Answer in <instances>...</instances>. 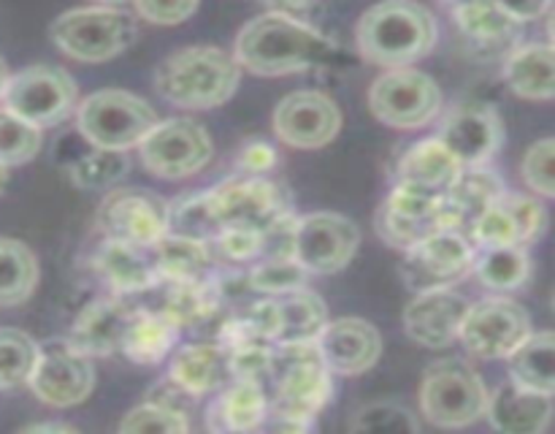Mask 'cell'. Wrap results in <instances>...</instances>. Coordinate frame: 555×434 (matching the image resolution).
Returning a JSON list of instances; mask_svg holds the SVG:
<instances>
[{
  "label": "cell",
  "mask_w": 555,
  "mask_h": 434,
  "mask_svg": "<svg viewBox=\"0 0 555 434\" xmlns=\"http://www.w3.org/2000/svg\"><path fill=\"white\" fill-rule=\"evenodd\" d=\"M38 361V342L20 329H0V391L27 385Z\"/></svg>",
  "instance_id": "40"
},
{
  "label": "cell",
  "mask_w": 555,
  "mask_h": 434,
  "mask_svg": "<svg viewBox=\"0 0 555 434\" xmlns=\"http://www.w3.org/2000/svg\"><path fill=\"white\" fill-rule=\"evenodd\" d=\"M135 307L122 296H101L87 304L70 329L68 342L87 358L119 353Z\"/></svg>",
  "instance_id": "23"
},
{
  "label": "cell",
  "mask_w": 555,
  "mask_h": 434,
  "mask_svg": "<svg viewBox=\"0 0 555 434\" xmlns=\"http://www.w3.org/2000/svg\"><path fill=\"white\" fill-rule=\"evenodd\" d=\"M11 74H9V65H5V60L0 58V101H3V92H5V85H9Z\"/></svg>",
  "instance_id": "55"
},
{
  "label": "cell",
  "mask_w": 555,
  "mask_h": 434,
  "mask_svg": "<svg viewBox=\"0 0 555 434\" xmlns=\"http://www.w3.org/2000/svg\"><path fill=\"white\" fill-rule=\"evenodd\" d=\"M314 421H307V418L285 416V412L269 410V421H266L263 434H312Z\"/></svg>",
  "instance_id": "52"
},
{
  "label": "cell",
  "mask_w": 555,
  "mask_h": 434,
  "mask_svg": "<svg viewBox=\"0 0 555 434\" xmlns=\"http://www.w3.org/2000/svg\"><path fill=\"white\" fill-rule=\"evenodd\" d=\"M128 152L90 150L68 163V177L81 190H106L128 174Z\"/></svg>",
  "instance_id": "39"
},
{
  "label": "cell",
  "mask_w": 555,
  "mask_h": 434,
  "mask_svg": "<svg viewBox=\"0 0 555 434\" xmlns=\"http://www.w3.org/2000/svg\"><path fill=\"white\" fill-rule=\"evenodd\" d=\"M79 87L74 76L57 65L38 63L9 79L3 92V108L43 130L68 119L79 106Z\"/></svg>",
  "instance_id": "9"
},
{
  "label": "cell",
  "mask_w": 555,
  "mask_h": 434,
  "mask_svg": "<svg viewBox=\"0 0 555 434\" xmlns=\"http://www.w3.org/2000/svg\"><path fill=\"white\" fill-rule=\"evenodd\" d=\"M27 385L43 405L76 407L95 388V367L68 340H47L38 345V361Z\"/></svg>",
  "instance_id": "16"
},
{
  "label": "cell",
  "mask_w": 555,
  "mask_h": 434,
  "mask_svg": "<svg viewBox=\"0 0 555 434\" xmlns=\"http://www.w3.org/2000/svg\"><path fill=\"white\" fill-rule=\"evenodd\" d=\"M130 11L135 14V20H146L152 25H182L190 16L198 11V3L188 0V3H157V0H139L135 5H130Z\"/></svg>",
  "instance_id": "48"
},
{
  "label": "cell",
  "mask_w": 555,
  "mask_h": 434,
  "mask_svg": "<svg viewBox=\"0 0 555 434\" xmlns=\"http://www.w3.org/2000/svg\"><path fill=\"white\" fill-rule=\"evenodd\" d=\"M276 163H280V157L269 141H247L238 150L236 171L238 177H266V174L274 171Z\"/></svg>",
  "instance_id": "50"
},
{
  "label": "cell",
  "mask_w": 555,
  "mask_h": 434,
  "mask_svg": "<svg viewBox=\"0 0 555 434\" xmlns=\"http://www.w3.org/2000/svg\"><path fill=\"white\" fill-rule=\"evenodd\" d=\"M502 201L509 209V215L515 217V226H518L524 247L534 244L547 228V212L545 206H542V201L534 199V195L509 193V190L502 195Z\"/></svg>",
  "instance_id": "47"
},
{
  "label": "cell",
  "mask_w": 555,
  "mask_h": 434,
  "mask_svg": "<svg viewBox=\"0 0 555 434\" xmlns=\"http://www.w3.org/2000/svg\"><path fill=\"white\" fill-rule=\"evenodd\" d=\"M220 231L222 228H220V222H217L209 190L188 193L171 204L168 233H177V237H188V239H198V242L209 244Z\"/></svg>",
  "instance_id": "38"
},
{
  "label": "cell",
  "mask_w": 555,
  "mask_h": 434,
  "mask_svg": "<svg viewBox=\"0 0 555 434\" xmlns=\"http://www.w3.org/2000/svg\"><path fill=\"white\" fill-rule=\"evenodd\" d=\"M92 264H95L98 277L112 288L114 296H133V293L152 291L160 285L152 247H135V244L103 239Z\"/></svg>",
  "instance_id": "24"
},
{
  "label": "cell",
  "mask_w": 555,
  "mask_h": 434,
  "mask_svg": "<svg viewBox=\"0 0 555 434\" xmlns=\"http://www.w3.org/2000/svg\"><path fill=\"white\" fill-rule=\"evenodd\" d=\"M309 282L307 269L296 258H271L258 260L247 269V288L263 296H287V293L304 291Z\"/></svg>",
  "instance_id": "41"
},
{
  "label": "cell",
  "mask_w": 555,
  "mask_h": 434,
  "mask_svg": "<svg viewBox=\"0 0 555 434\" xmlns=\"http://www.w3.org/2000/svg\"><path fill=\"white\" fill-rule=\"evenodd\" d=\"M472 275L488 288V291L507 293L518 291L531 277V258L526 247H493L477 250L475 269Z\"/></svg>",
  "instance_id": "37"
},
{
  "label": "cell",
  "mask_w": 555,
  "mask_h": 434,
  "mask_svg": "<svg viewBox=\"0 0 555 434\" xmlns=\"http://www.w3.org/2000/svg\"><path fill=\"white\" fill-rule=\"evenodd\" d=\"M504 193H507V188H504L502 177H499L493 168H461L455 182L450 184L442 195L448 228L450 231L466 233L472 228V222H475L488 206L496 204Z\"/></svg>",
  "instance_id": "26"
},
{
  "label": "cell",
  "mask_w": 555,
  "mask_h": 434,
  "mask_svg": "<svg viewBox=\"0 0 555 434\" xmlns=\"http://www.w3.org/2000/svg\"><path fill=\"white\" fill-rule=\"evenodd\" d=\"M488 385L477 369L461 358H442L426 369L421 383V410L439 429H464L486 418Z\"/></svg>",
  "instance_id": "7"
},
{
  "label": "cell",
  "mask_w": 555,
  "mask_h": 434,
  "mask_svg": "<svg viewBox=\"0 0 555 434\" xmlns=\"http://www.w3.org/2000/svg\"><path fill=\"white\" fill-rule=\"evenodd\" d=\"M509 14L515 16V22L526 25V22H534L540 16L551 14V3H531V5H507Z\"/></svg>",
  "instance_id": "53"
},
{
  "label": "cell",
  "mask_w": 555,
  "mask_h": 434,
  "mask_svg": "<svg viewBox=\"0 0 555 434\" xmlns=\"http://www.w3.org/2000/svg\"><path fill=\"white\" fill-rule=\"evenodd\" d=\"M242 81V68L220 47H188L168 54L155 71L163 101L179 108H217L231 101Z\"/></svg>",
  "instance_id": "3"
},
{
  "label": "cell",
  "mask_w": 555,
  "mask_h": 434,
  "mask_svg": "<svg viewBox=\"0 0 555 434\" xmlns=\"http://www.w3.org/2000/svg\"><path fill=\"white\" fill-rule=\"evenodd\" d=\"M139 20L130 5H85L60 14L49 27L54 47L79 63H106L133 47Z\"/></svg>",
  "instance_id": "4"
},
{
  "label": "cell",
  "mask_w": 555,
  "mask_h": 434,
  "mask_svg": "<svg viewBox=\"0 0 555 434\" xmlns=\"http://www.w3.org/2000/svg\"><path fill=\"white\" fill-rule=\"evenodd\" d=\"M455 25L464 33L477 54H496L502 49L513 52L520 22L509 14L504 3H455L450 5Z\"/></svg>",
  "instance_id": "27"
},
{
  "label": "cell",
  "mask_w": 555,
  "mask_h": 434,
  "mask_svg": "<svg viewBox=\"0 0 555 434\" xmlns=\"http://www.w3.org/2000/svg\"><path fill=\"white\" fill-rule=\"evenodd\" d=\"M350 434H421V426L399 401H369L352 416Z\"/></svg>",
  "instance_id": "42"
},
{
  "label": "cell",
  "mask_w": 555,
  "mask_h": 434,
  "mask_svg": "<svg viewBox=\"0 0 555 434\" xmlns=\"http://www.w3.org/2000/svg\"><path fill=\"white\" fill-rule=\"evenodd\" d=\"M157 288H163V298L157 309L166 318H171L179 329H195V326L206 323L225 304L220 285H217V271L206 282H182V285L163 282Z\"/></svg>",
  "instance_id": "33"
},
{
  "label": "cell",
  "mask_w": 555,
  "mask_h": 434,
  "mask_svg": "<svg viewBox=\"0 0 555 434\" xmlns=\"http://www.w3.org/2000/svg\"><path fill=\"white\" fill-rule=\"evenodd\" d=\"M442 87L417 68L383 71L369 87V108L393 130L426 128L442 112Z\"/></svg>",
  "instance_id": "8"
},
{
  "label": "cell",
  "mask_w": 555,
  "mask_h": 434,
  "mask_svg": "<svg viewBox=\"0 0 555 434\" xmlns=\"http://www.w3.org/2000/svg\"><path fill=\"white\" fill-rule=\"evenodd\" d=\"M439 41L437 16L421 3L388 0L361 14L356 25V47L369 65L393 71L412 68L428 58Z\"/></svg>",
  "instance_id": "2"
},
{
  "label": "cell",
  "mask_w": 555,
  "mask_h": 434,
  "mask_svg": "<svg viewBox=\"0 0 555 434\" xmlns=\"http://www.w3.org/2000/svg\"><path fill=\"white\" fill-rule=\"evenodd\" d=\"M211 258H215L217 269L238 271L242 266H255L260 260V250H263V233L247 231V228H222L215 239L209 242Z\"/></svg>",
  "instance_id": "44"
},
{
  "label": "cell",
  "mask_w": 555,
  "mask_h": 434,
  "mask_svg": "<svg viewBox=\"0 0 555 434\" xmlns=\"http://www.w3.org/2000/svg\"><path fill=\"white\" fill-rule=\"evenodd\" d=\"M139 157L150 174L160 179H188L204 171L215 155V141L209 130L190 117L163 119L141 141Z\"/></svg>",
  "instance_id": "10"
},
{
  "label": "cell",
  "mask_w": 555,
  "mask_h": 434,
  "mask_svg": "<svg viewBox=\"0 0 555 434\" xmlns=\"http://www.w3.org/2000/svg\"><path fill=\"white\" fill-rule=\"evenodd\" d=\"M43 133L0 108V168L25 166L41 152Z\"/></svg>",
  "instance_id": "43"
},
{
  "label": "cell",
  "mask_w": 555,
  "mask_h": 434,
  "mask_svg": "<svg viewBox=\"0 0 555 434\" xmlns=\"http://www.w3.org/2000/svg\"><path fill=\"white\" fill-rule=\"evenodd\" d=\"M144 401H152V405H160V407H171V410H179V412H188V407L193 405L195 399L190 394H184V391L166 374V378H160L155 385H152Z\"/></svg>",
  "instance_id": "51"
},
{
  "label": "cell",
  "mask_w": 555,
  "mask_h": 434,
  "mask_svg": "<svg viewBox=\"0 0 555 434\" xmlns=\"http://www.w3.org/2000/svg\"><path fill=\"white\" fill-rule=\"evenodd\" d=\"M266 383L271 385V410L307 421H314L334 394V374L325 367L318 342L274 345Z\"/></svg>",
  "instance_id": "5"
},
{
  "label": "cell",
  "mask_w": 555,
  "mask_h": 434,
  "mask_svg": "<svg viewBox=\"0 0 555 434\" xmlns=\"http://www.w3.org/2000/svg\"><path fill=\"white\" fill-rule=\"evenodd\" d=\"M336 54L339 47L320 27L304 25L274 9L253 16L233 43L238 68L255 76L307 74L312 68H325Z\"/></svg>",
  "instance_id": "1"
},
{
  "label": "cell",
  "mask_w": 555,
  "mask_h": 434,
  "mask_svg": "<svg viewBox=\"0 0 555 434\" xmlns=\"http://www.w3.org/2000/svg\"><path fill=\"white\" fill-rule=\"evenodd\" d=\"M271 396L266 383L231 380L206 407L209 434H263L269 421Z\"/></svg>",
  "instance_id": "22"
},
{
  "label": "cell",
  "mask_w": 555,
  "mask_h": 434,
  "mask_svg": "<svg viewBox=\"0 0 555 434\" xmlns=\"http://www.w3.org/2000/svg\"><path fill=\"white\" fill-rule=\"evenodd\" d=\"M318 347L331 374L356 378L377 367L383 358V334L363 318H339L328 320L318 336Z\"/></svg>",
  "instance_id": "20"
},
{
  "label": "cell",
  "mask_w": 555,
  "mask_h": 434,
  "mask_svg": "<svg viewBox=\"0 0 555 434\" xmlns=\"http://www.w3.org/2000/svg\"><path fill=\"white\" fill-rule=\"evenodd\" d=\"M20 434H81V432L76 426H70V423L43 421V423H33V426L22 429Z\"/></svg>",
  "instance_id": "54"
},
{
  "label": "cell",
  "mask_w": 555,
  "mask_h": 434,
  "mask_svg": "<svg viewBox=\"0 0 555 434\" xmlns=\"http://www.w3.org/2000/svg\"><path fill=\"white\" fill-rule=\"evenodd\" d=\"M168 378L193 399H201V396L231 383L225 353L220 350L217 342H190V345L179 347L168 363Z\"/></svg>",
  "instance_id": "29"
},
{
  "label": "cell",
  "mask_w": 555,
  "mask_h": 434,
  "mask_svg": "<svg viewBox=\"0 0 555 434\" xmlns=\"http://www.w3.org/2000/svg\"><path fill=\"white\" fill-rule=\"evenodd\" d=\"M5 188V168H0V193H3Z\"/></svg>",
  "instance_id": "57"
},
{
  "label": "cell",
  "mask_w": 555,
  "mask_h": 434,
  "mask_svg": "<svg viewBox=\"0 0 555 434\" xmlns=\"http://www.w3.org/2000/svg\"><path fill=\"white\" fill-rule=\"evenodd\" d=\"M38 260L27 244L0 237V307L27 302L38 285Z\"/></svg>",
  "instance_id": "36"
},
{
  "label": "cell",
  "mask_w": 555,
  "mask_h": 434,
  "mask_svg": "<svg viewBox=\"0 0 555 434\" xmlns=\"http://www.w3.org/2000/svg\"><path fill=\"white\" fill-rule=\"evenodd\" d=\"M509 383L542 396H555V331L531 334L507 358Z\"/></svg>",
  "instance_id": "34"
},
{
  "label": "cell",
  "mask_w": 555,
  "mask_h": 434,
  "mask_svg": "<svg viewBox=\"0 0 555 434\" xmlns=\"http://www.w3.org/2000/svg\"><path fill=\"white\" fill-rule=\"evenodd\" d=\"M220 228L260 231L291 215V193L269 177H233L209 190Z\"/></svg>",
  "instance_id": "12"
},
{
  "label": "cell",
  "mask_w": 555,
  "mask_h": 434,
  "mask_svg": "<svg viewBox=\"0 0 555 434\" xmlns=\"http://www.w3.org/2000/svg\"><path fill=\"white\" fill-rule=\"evenodd\" d=\"M551 304H553V312H555V291H553V302Z\"/></svg>",
  "instance_id": "58"
},
{
  "label": "cell",
  "mask_w": 555,
  "mask_h": 434,
  "mask_svg": "<svg viewBox=\"0 0 555 434\" xmlns=\"http://www.w3.org/2000/svg\"><path fill=\"white\" fill-rule=\"evenodd\" d=\"M157 123L155 108L128 90H98L76 106V130L92 150H133Z\"/></svg>",
  "instance_id": "6"
},
{
  "label": "cell",
  "mask_w": 555,
  "mask_h": 434,
  "mask_svg": "<svg viewBox=\"0 0 555 434\" xmlns=\"http://www.w3.org/2000/svg\"><path fill=\"white\" fill-rule=\"evenodd\" d=\"M486 418L499 434H545L553 421V399L507 380L488 394Z\"/></svg>",
  "instance_id": "25"
},
{
  "label": "cell",
  "mask_w": 555,
  "mask_h": 434,
  "mask_svg": "<svg viewBox=\"0 0 555 434\" xmlns=\"http://www.w3.org/2000/svg\"><path fill=\"white\" fill-rule=\"evenodd\" d=\"M437 139L464 168L488 166L504 144V123L491 103H461L442 119Z\"/></svg>",
  "instance_id": "19"
},
{
  "label": "cell",
  "mask_w": 555,
  "mask_h": 434,
  "mask_svg": "<svg viewBox=\"0 0 555 434\" xmlns=\"http://www.w3.org/2000/svg\"><path fill=\"white\" fill-rule=\"evenodd\" d=\"M520 174H524L526 184L537 195L555 199V136L534 141L526 150L524 163H520Z\"/></svg>",
  "instance_id": "46"
},
{
  "label": "cell",
  "mask_w": 555,
  "mask_h": 434,
  "mask_svg": "<svg viewBox=\"0 0 555 434\" xmlns=\"http://www.w3.org/2000/svg\"><path fill=\"white\" fill-rule=\"evenodd\" d=\"M171 204L155 190L117 188L98 206V228L108 242L155 247L168 233Z\"/></svg>",
  "instance_id": "11"
},
{
  "label": "cell",
  "mask_w": 555,
  "mask_h": 434,
  "mask_svg": "<svg viewBox=\"0 0 555 434\" xmlns=\"http://www.w3.org/2000/svg\"><path fill=\"white\" fill-rule=\"evenodd\" d=\"M152 250H155L160 285L163 282H171V285H182V282H206L211 280L217 271L209 244L198 242V239L166 233Z\"/></svg>",
  "instance_id": "32"
},
{
  "label": "cell",
  "mask_w": 555,
  "mask_h": 434,
  "mask_svg": "<svg viewBox=\"0 0 555 434\" xmlns=\"http://www.w3.org/2000/svg\"><path fill=\"white\" fill-rule=\"evenodd\" d=\"M374 228H377V237L385 244L406 253V250L417 247L426 239H431L434 233L448 228L442 195L396 184L388 199L379 204Z\"/></svg>",
  "instance_id": "15"
},
{
  "label": "cell",
  "mask_w": 555,
  "mask_h": 434,
  "mask_svg": "<svg viewBox=\"0 0 555 434\" xmlns=\"http://www.w3.org/2000/svg\"><path fill=\"white\" fill-rule=\"evenodd\" d=\"M179 334H182V329L171 318H166L160 309L135 307L119 353L139 367H155L177 350Z\"/></svg>",
  "instance_id": "31"
},
{
  "label": "cell",
  "mask_w": 555,
  "mask_h": 434,
  "mask_svg": "<svg viewBox=\"0 0 555 434\" xmlns=\"http://www.w3.org/2000/svg\"><path fill=\"white\" fill-rule=\"evenodd\" d=\"M475 258L477 250L469 237L444 228L417 247L406 250L404 260H401V277H404L406 288H412L415 293L450 291L472 275Z\"/></svg>",
  "instance_id": "13"
},
{
  "label": "cell",
  "mask_w": 555,
  "mask_h": 434,
  "mask_svg": "<svg viewBox=\"0 0 555 434\" xmlns=\"http://www.w3.org/2000/svg\"><path fill=\"white\" fill-rule=\"evenodd\" d=\"M361 231L339 212H309L298 217L293 258L307 275H336L358 253Z\"/></svg>",
  "instance_id": "17"
},
{
  "label": "cell",
  "mask_w": 555,
  "mask_h": 434,
  "mask_svg": "<svg viewBox=\"0 0 555 434\" xmlns=\"http://www.w3.org/2000/svg\"><path fill=\"white\" fill-rule=\"evenodd\" d=\"M117 434H190V418L188 412L141 401L125 412Z\"/></svg>",
  "instance_id": "45"
},
{
  "label": "cell",
  "mask_w": 555,
  "mask_h": 434,
  "mask_svg": "<svg viewBox=\"0 0 555 434\" xmlns=\"http://www.w3.org/2000/svg\"><path fill=\"white\" fill-rule=\"evenodd\" d=\"M472 304L461 293L450 291H428L417 293L404 309V334L415 345L423 347H448L459 340L461 326Z\"/></svg>",
  "instance_id": "21"
},
{
  "label": "cell",
  "mask_w": 555,
  "mask_h": 434,
  "mask_svg": "<svg viewBox=\"0 0 555 434\" xmlns=\"http://www.w3.org/2000/svg\"><path fill=\"white\" fill-rule=\"evenodd\" d=\"M553 14H551V22H547V30H551V43L555 47V9H551Z\"/></svg>",
  "instance_id": "56"
},
{
  "label": "cell",
  "mask_w": 555,
  "mask_h": 434,
  "mask_svg": "<svg viewBox=\"0 0 555 434\" xmlns=\"http://www.w3.org/2000/svg\"><path fill=\"white\" fill-rule=\"evenodd\" d=\"M531 331V318L518 302L507 296H491L472 304L461 326L459 340L477 358H509L524 345Z\"/></svg>",
  "instance_id": "14"
},
{
  "label": "cell",
  "mask_w": 555,
  "mask_h": 434,
  "mask_svg": "<svg viewBox=\"0 0 555 434\" xmlns=\"http://www.w3.org/2000/svg\"><path fill=\"white\" fill-rule=\"evenodd\" d=\"M504 81L526 101L555 98V47L553 43H520L504 58Z\"/></svg>",
  "instance_id": "30"
},
{
  "label": "cell",
  "mask_w": 555,
  "mask_h": 434,
  "mask_svg": "<svg viewBox=\"0 0 555 434\" xmlns=\"http://www.w3.org/2000/svg\"><path fill=\"white\" fill-rule=\"evenodd\" d=\"M461 163L450 155L448 146L439 139H423L412 144L396 166V184L426 190V193L444 195V190L461 174Z\"/></svg>",
  "instance_id": "28"
},
{
  "label": "cell",
  "mask_w": 555,
  "mask_h": 434,
  "mask_svg": "<svg viewBox=\"0 0 555 434\" xmlns=\"http://www.w3.org/2000/svg\"><path fill=\"white\" fill-rule=\"evenodd\" d=\"M341 130V108L320 90H298L274 108V133L296 150H320Z\"/></svg>",
  "instance_id": "18"
},
{
  "label": "cell",
  "mask_w": 555,
  "mask_h": 434,
  "mask_svg": "<svg viewBox=\"0 0 555 434\" xmlns=\"http://www.w3.org/2000/svg\"><path fill=\"white\" fill-rule=\"evenodd\" d=\"M276 315H280V326H276L274 345H291V342H318L323 329L328 326V307L323 298L314 291L304 288V291L287 293V296H276Z\"/></svg>",
  "instance_id": "35"
},
{
  "label": "cell",
  "mask_w": 555,
  "mask_h": 434,
  "mask_svg": "<svg viewBox=\"0 0 555 434\" xmlns=\"http://www.w3.org/2000/svg\"><path fill=\"white\" fill-rule=\"evenodd\" d=\"M296 226L298 217L285 215L269 226L263 231V250H260V260L271 258H293V250H296Z\"/></svg>",
  "instance_id": "49"
}]
</instances>
